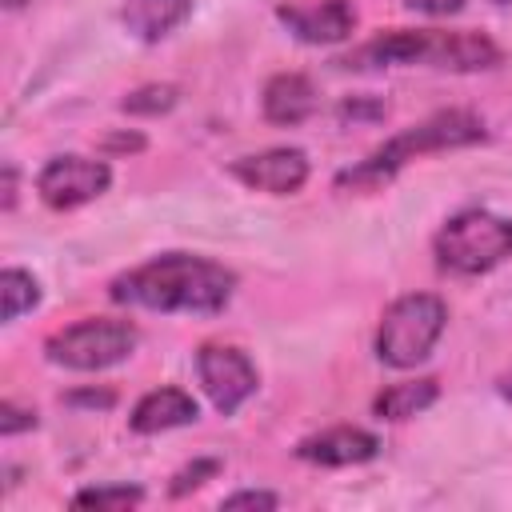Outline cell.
Wrapping results in <instances>:
<instances>
[{
    "mask_svg": "<svg viewBox=\"0 0 512 512\" xmlns=\"http://www.w3.org/2000/svg\"><path fill=\"white\" fill-rule=\"evenodd\" d=\"M432 256L444 272L456 276L492 272L500 260L512 256V220L484 208H464L448 216L444 228L432 236Z\"/></svg>",
    "mask_w": 512,
    "mask_h": 512,
    "instance_id": "cell-4",
    "label": "cell"
},
{
    "mask_svg": "<svg viewBox=\"0 0 512 512\" xmlns=\"http://www.w3.org/2000/svg\"><path fill=\"white\" fill-rule=\"evenodd\" d=\"M144 500V488L136 484H104V488H84L72 496L76 508H132Z\"/></svg>",
    "mask_w": 512,
    "mask_h": 512,
    "instance_id": "cell-18",
    "label": "cell"
},
{
    "mask_svg": "<svg viewBox=\"0 0 512 512\" xmlns=\"http://www.w3.org/2000/svg\"><path fill=\"white\" fill-rule=\"evenodd\" d=\"M0 300H4V324H12L20 312L40 304V284L24 268H4L0 272Z\"/></svg>",
    "mask_w": 512,
    "mask_h": 512,
    "instance_id": "cell-16",
    "label": "cell"
},
{
    "mask_svg": "<svg viewBox=\"0 0 512 512\" xmlns=\"http://www.w3.org/2000/svg\"><path fill=\"white\" fill-rule=\"evenodd\" d=\"M340 68H392V64H428L448 72H480L500 64V48L480 32H432V28H392L336 60Z\"/></svg>",
    "mask_w": 512,
    "mask_h": 512,
    "instance_id": "cell-2",
    "label": "cell"
},
{
    "mask_svg": "<svg viewBox=\"0 0 512 512\" xmlns=\"http://www.w3.org/2000/svg\"><path fill=\"white\" fill-rule=\"evenodd\" d=\"M488 136L484 120L468 108H448V112H436L404 132H396L392 140H384L372 156H364L356 168L340 172L336 184L340 188H376V184H388L408 160L424 156V152H444V148H464V144H480Z\"/></svg>",
    "mask_w": 512,
    "mask_h": 512,
    "instance_id": "cell-3",
    "label": "cell"
},
{
    "mask_svg": "<svg viewBox=\"0 0 512 512\" xmlns=\"http://www.w3.org/2000/svg\"><path fill=\"white\" fill-rule=\"evenodd\" d=\"M24 428H36V412H32V408H16L12 400H4V404H0V432H4V436H16V432H24Z\"/></svg>",
    "mask_w": 512,
    "mask_h": 512,
    "instance_id": "cell-20",
    "label": "cell"
},
{
    "mask_svg": "<svg viewBox=\"0 0 512 512\" xmlns=\"http://www.w3.org/2000/svg\"><path fill=\"white\" fill-rule=\"evenodd\" d=\"M236 292V272L192 252H164L112 280L116 304H140L152 312H200L216 316Z\"/></svg>",
    "mask_w": 512,
    "mask_h": 512,
    "instance_id": "cell-1",
    "label": "cell"
},
{
    "mask_svg": "<svg viewBox=\"0 0 512 512\" xmlns=\"http://www.w3.org/2000/svg\"><path fill=\"white\" fill-rule=\"evenodd\" d=\"M316 112V88L300 72H280L264 84V116L272 124H300Z\"/></svg>",
    "mask_w": 512,
    "mask_h": 512,
    "instance_id": "cell-13",
    "label": "cell"
},
{
    "mask_svg": "<svg viewBox=\"0 0 512 512\" xmlns=\"http://www.w3.org/2000/svg\"><path fill=\"white\" fill-rule=\"evenodd\" d=\"M448 324V308L432 292H408L388 304L380 332H376V356L392 368H416L432 356L440 332Z\"/></svg>",
    "mask_w": 512,
    "mask_h": 512,
    "instance_id": "cell-5",
    "label": "cell"
},
{
    "mask_svg": "<svg viewBox=\"0 0 512 512\" xmlns=\"http://www.w3.org/2000/svg\"><path fill=\"white\" fill-rule=\"evenodd\" d=\"M12 204H16V168L4 164V208H12Z\"/></svg>",
    "mask_w": 512,
    "mask_h": 512,
    "instance_id": "cell-25",
    "label": "cell"
},
{
    "mask_svg": "<svg viewBox=\"0 0 512 512\" xmlns=\"http://www.w3.org/2000/svg\"><path fill=\"white\" fill-rule=\"evenodd\" d=\"M108 184H112V168L104 160H88V156H56L36 176L40 200L56 212L96 200L100 192H108Z\"/></svg>",
    "mask_w": 512,
    "mask_h": 512,
    "instance_id": "cell-7",
    "label": "cell"
},
{
    "mask_svg": "<svg viewBox=\"0 0 512 512\" xmlns=\"http://www.w3.org/2000/svg\"><path fill=\"white\" fill-rule=\"evenodd\" d=\"M496 4H512V0H496Z\"/></svg>",
    "mask_w": 512,
    "mask_h": 512,
    "instance_id": "cell-28",
    "label": "cell"
},
{
    "mask_svg": "<svg viewBox=\"0 0 512 512\" xmlns=\"http://www.w3.org/2000/svg\"><path fill=\"white\" fill-rule=\"evenodd\" d=\"M196 372H200V384H204L208 400L224 416H232L256 392V368L232 344H204L196 352Z\"/></svg>",
    "mask_w": 512,
    "mask_h": 512,
    "instance_id": "cell-8",
    "label": "cell"
},
{
    "mask_svg": "<svg viewBox=\"0 0 512 512\" xmlns=\"http://www.w3.org/2000/svg\"><path fill=\"white\" fill-rule=\"evenodd\" d=\"M380 452V440L364 428L340 424V428H324L316 436H304L296 444V456L308 464H324V468H344V464H364Z\"/></svg>",
    "mask_w": 512,
    "mask_h": 512,
    "instance_id": "cell-11",
    "label": "cell"
},
{
    "mask_svg": "<svg viewBox=\"0 0 512 512\" xmlns=\"http://www.w3.org/2000/svg\"><path fill=\"white\" fill-rule=\"evenodd\" d=\"M20 4H28V0H4V8H20Z\"/></svg>",
    "mask_w": 512,
    "mask_h": 512,
    "instance_id": "cell-27",
    "label": "cell"
},
{
    "mask_svg": "<svg viewBox=\"0 0 512 512\" xmlns=\"http://www.w3.org/2000/svg\"><path fill=\"white\" fill-rule=\"evenodd\" d=\"M220 472V460H196V464H188V468H180L176 476H172V496H184L188 488H200L208 476H216Z\"/></svg>",
    "mask_w": 512,
    "mask_h": 512,
    "instance_id": "cell-19",
    "label": "cell"
},
{
    "mask_svg": "<svg viewBox=\"0 0 512 512\" xmlns=\"http://www.w3.org/2000/svg\"><path fill=\"white\" fill-rule=\"evenodd\" d=\"M240 184L256 188V192H272V196H288L300 192L308 180V156L300 148H268L256 156H240L228 168Z\"/></svg>",
    "mask_w": 512,
    "mask_h": 512,
    "instance_id": "cell-9",
    "label": "cell"
},
{
    "mask_svg": "<svg viewBox=\"0 0 512 512\" xmlns=\"http://www.w3.org/2000/svg\"><path fill=\"white\" fill-rule=\"evenodd\" d=\"M116 396L112 392H72L68 396V404H96V408H108Z\"/></svg>",
    "mask_w": 512,
    "mask_h": 512,
    "instance_id": "cell-24",
    "label": "cell"
},
{
    "mask_svg": "<svg viewBox=\"0 0 512 512\" xmlns=\"http://www.w3.org/2000/svg\"><path fill=\"white\" fill-rule=\"evenodd\" d=\"M192 12V0H124L120 20L136 40H160L168 36L176 24H184V16Z\"/></svg>",
    "mask_w": 512,
    "mask_h": 512,
    "instance_id": "cell-14",
    "label": "cell"
},
{
    "mask_svg": "<svg viewBox=\"0 0 512 512\" xmlns=\"http://www.w3.org/2000/svg\"><path fill=\"white\" fill-rule=\"evenodd\" d=\"M196 416H200V408L184 388H152L148 396L136 400L128 424L140 436H156V432H168V428H184Z\"/></svg>",
    "mask_w": 512,
    "mask_h": 512,
    "instance_id": "cell-12",
    "label": "cell"
},
{
    "mask_svg": "<svg viewBox=\"0 0 512 512\" xmlns=\"http://www.w3.org/2000/svg\"><path fill=\"white\" fill-rule=\"evenodd\" d=\"M176 100H180V88H176V84H144V88L128 92V96L120 100V108L132 112V116H160V112H168Z\"/></svg>",
    "mask_w": 512,
    "mask_h": 512,
    "instance_id": "cell-17",
    "label": "cell"
},
{
    "mask_svg": "<svg viewBox=\"0 0 512 512\" xmlns=\"http://www.w3.org/2000/svg\"><path fill=\"white\" fill-rule=\"evenodd\" d=\"M144 148V136H108L104 140V152H140Z\"/></svg>",
    "mask_w": 512,
    "mask_h": 512,
    "instance_id": "cell-23",
    "label": "cell"
},
{
    "mask_svg": "<svg viewBox=\"0 0 512 512\" xmlns=\"http://www.w3.org/2000/svg\"><path fill=\"white\" fill-rule=\"evenodd\" d=\"M280 500L272 492H236V496H224V508H276Z\"/></svg>",
    "mask_w": 512,
    "mask_h": 512,
    "instance_id": "cell-21",
    "label": "cell"
},
{
    "mask_svg": "<svg viewBox=\"0 0 512 512\" xmlns=\"http://www.w3.org/2000/svg\"><path fill=\"white\" fill-rule=\"evenodd\" d=\"M436 396H440V384H436L432 376H424V380H408V384L384 388V392L372 400V412H376L380 420H408V416L424 412L428 404H436Z\"/></svg>",
    "mask_w": 512,
    "mask_h": 512,
    "instance_id": "cell-15",
    "label": "cell"
},
{
    "mask_svg": "<svg viewBox=\"0 0 512 512\" xmlns=\"http://www.w3.org/2000/svg\"><path fill=\"white\" fill-rule=\"evenodd\" d=\"M408 8H416V12H428V16H448V12H456L464 0H404Z\"/></svg>",
    "mask_w": 512,
    "mask_h": 512,
    "instance_id": "cell-22",
    "label": "cell"
},
{
    "mask_svg": "<svg viewBox=\"0 0 512 512\" xmlns=\"http://www.w3.org/2000/svg\"><path fill=\"white\" fill-rule=\"evenodd\" d=\"M140 332L128 324V320H80V324H68L60 332H52L44 340V352L52 364H64V368H76V372H100V368H112L120 360L132 356Z\"/></svg>",
    "mask_w": 512,
    "mask_h": 512,
    "instance_id": "cell-6",
    "label": "cell"
},
{
    "mask_svg": "<svg viewBox=\"0 0 512 512\" xmlns=\"http://www.w3.org/2000/svg\"><path fill=\"white\" fill-rule=\"evenodd\" d=\"M280 24L304 44H336L356 28V12L348 0H320V4H280Z\"/></svg>",
    "mask_w": 512,
    "mask_h": 512,
    "instance_id": "cell-10",
    "label": "cell"
},
{
    "mask_svg": "<svg viewBox=\"0 0 512 512\" xmlns=\"http://www.w3.org/2000/svg\"><path fill=\"white\" fill-rule=\"evenodd\" d=\"M500 392H504V396H512V372H508V376L500 380Z\"/></svg>",
    "mask_w": 512,
    "mask_h": 512,
    "instance_id": "cell-26",
    "label": "cell"
}]
</instances>
